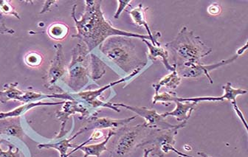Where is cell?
Masks as SVG:
<instances>
[{
    "label": "cell",
    "mask_w": 248,
    "mask_h": 157,
    "mask_svg": "<svg viewBox=\"0 0 248 157\" xmlns=\"http://www.w3.org/2000/svg\"><path fill=\"white\" fill-rule=\"evenodd\" d=\"M101 2L99 0H85L84 11L80 19H78L76 16L77 5L75 4L72 8L71 16L77 30V33L72 36V38L81 39L90 53L112 36L136 38L151 42L150 37L148 35L119 30L112 26L104 17L101 10Z\"/></svg>",
    "instance_id": "1"
},
{
    "label": "cell",
    "mask_w": 248,
    "mask_h": 157,
    "mask_svg": "<svg viewBox=\"0 0 248 157\" xmlns=\"http://www.w3.org/2000/svg\"><path fill=\"white\" fill-rule=\"evenodd\" d=\"M99 50L107 59L129 75L137 69L146 68L148 65V59H142L138 56L136 47L132 44L130 38H108L99 46Z\"/></svg>",
    "instance_id": "2"
},
{
    "label": "cell",
    "mask_w": 248,
    "mask_h": 157,
    "mask_svg": "<svg viewBox=\"0 0 248 157\" xmlns=\"http://www.w3.org/2000/svg\"><path fill=\"white\" fill-rule=\"evenodd\" d=\"M164 47L172 56L173 64L176 67L186 63L200 62L202 58L213 51L186 26L182 28L174 40L165 44Z\"/></svg>",
    "instance_id": "3"
},
{
    "label": "cell",
    "mask_w": 248,
    "mask_h": 157,
    "mask_svg": "<svg viewBox=\"0 0 248 157\" xmlns=\"http://www.w3.org/2000/svg\"><path fill=\"white\" fill-rule=\"evenodd\" d=\"M90 52L84 44H78L71 51L72 59L67 68L65 84L78 93L92 81L90 71Z\"/></svg>",
    "instance_id": "4"
},
{
    "label": "cell",
    "mask_w": 248,
    "mask_h": 157,
    "mask_svg": "<svg viewBox=\"0 0 248 157\" xmlns=\"http://www.w3.org/2000/svg\"><path fill=\"white\" fill-rule=\"evenodd\" d=\"M188 120H184L180 124L175 125L174 127L169 129L155 130L151 132L148 136V138L138 144L137 147L141 148L146 145H153V151L151 154L152 156H157L158 157H163L165 154L170 151H173L176 144L175 137L178 131L186 126Z\"/></svg>",
    "instance_id": "5"
},
{
    "label": "cell",
    "mask_w": 248,
    "mask_h": 157,
    "mask_svg": "<svg viewBox=\"0 0 248 157\" xmlns=\"http://www.w3.org/2000/svg\"><path fill=\"white\" fill-rule=\"evenodd\" d=\"M238 58H239V56L236 54L231 58L222 60L219 62L208 64V65L202 64L201 62L186 63V64L176 67V71L181 78H194L205 75L209 80L210 84H213V80L210 75V72L219 69V67L234 62Z\"/></svg>",
    "instance_id": "6"
},
{
    "label": "cell",
    "mask_w": 248,
    "mask_h": 157,
    "mask_svg": "<svg viewBox=\"0 0 248 157\" xmlns=\"http://www.w3.org/2000/svg\"><path fill=\"white\" fill-rule=\"evenodd\" d=\"M83 104L84 103L77 101L76 100H66L65 103L63 104L62 110L56 112V117L61 121V130L59 134L56 136V140L64 137L70 131H65V127L70 116L78 113L81 114V117H79L80 120H86L90 116L94 115V114L97 115L99 113V112L91 113L88 108L86 107Z\"/></svg>",
    "instance_id": "7"
},
{
    "label": "cell",
    "mask_w": 248,
    "mask_h": 157,
    "mask_svg": "<svg viewBox=\"0 0 248 157\" xmlns=\"http://www.w3.org/2000/svg\"><path fill=\"white\" fill-rule=\"evenodd\" d=\"M117 107H123L136 114L137 115L143 117L145 120V127L155 130L169 129L174 127L175 125L168 123L166 118L155 109H149L147 107H138V106H129L124 103H115Z\"/></svg>",
    "instance_id": "8"
},
{
    "label": "cell",
    "mask_w": 248,
    "mask_h": 157,
    "mask_svg": "<svg viewBox=\"0 0 248 157\" xmlns=\"http://www.w3.org/2000/svg\"><path fill=\"white\" fill-rule=\"evenodd\" d=\"M137 117H138L137 116H134V117L118 120V119L108 118V117H98V116L94 114V115L90 116V117L86 119L87 124L81 128V129L75 134L73 137L74 139L76 138L83 133L90 131V130H101L105 129V128L115 130L118 128L129 124L132 120H135Z\"/></svg>",
    "instance_id": "9"
},
{
    "label": "cell",
    "mask_w": 248,
    "mask_h": 157,
    "mask_svg": "<svg viewBox=\"0 0 248 157\" xmlns=\"http://www.w3.org/2000/svg\"><path fill=\"white\" fill-rule=\"evenodd\" d=\"M54 48L56 50L54 58L52 60L47 74L43 78L46 82L45 87L49 89H53L56 83L67 73L63 47L62 44H57L54 46Z\"/></svg>",
    "instance_id": "10"
},
{
    "label": "cell",
    "mask_w": 248,
    "mask_h": 157,
    "mask_svg": "<svg viewBox=\"0 0 248 157\" xmlns=\"http://www.w3.org/2000/svg\"><path fill=\"white\" fill-rule=\"evenodd\" d=\"M143 69L144 68L140 67V68L137 69L136 70L133 71L132 73L129 74L127 76L124 77V78L118 80V81L109 83V84L104 86L103 87L99 88V89H94V90L81 91V92H78V93L71 94V95L74 99H76V98H78V99L76 100L77 101L81 102V103L84 102V103H86L90 106V103H93V102L95 101V100H104V98H103L102 95L105 91L113 87V86L118 85V84L130 81L134 77L139 75V74L141 72Z\"/></svg>",
    "instance_id": "11"
},
{
    "label": "cell",
    "mask_w": 248,
    "mask_h": 157,
    "mask_svg": "<svg viewBox=\"0 0 248 157\" xmlns=\"http://www.w3.org/2000/svg\"><path fill=\"white\" fill-rule=\"evenodd\" d=\"M146 128L144 124L137 125L120 137L114 149L113 157H124L136 145L137 140Z\"/></svg>",
    "instance_id": "12"
},
{
    "label": "cell",
    "mask_w": 248,
    "mask_h": 157,
    "mask_svg": "<svg viewBox=\"0 0 248 157\" xmlns=\"http://www.w3.org/2000/svg\"><path fill=\"white\" fill-rule=\"evenodd\" d=\"M224 90V95L220 97H196V98H182V102H194L198 103L202 101H236V98L239 95H245L248 91L245 89H235L232 87L231 83H227L225 85L222 86Z\"/></svg>",
    "instance_id": "13"
},
{
    "label": "cell",
    "mask_w": 248,
    "mask_h": 157,
    "mask_svg": "<svg viewBox=\"0 0 248 157\" xmlns=\"http://www.w3.org/2000/svg\"><path fill=\"white\" fill-rule=\"evenodd\" d=\"M148 8H145L142 4H139L138 6L132 8L131 11H128L132 21L135 25L140 27H143L147 31L148 36L150 37L151 42L153 45L161 46L160 42H158L159 38L161 37V33L160 32H156L155 34L151 31L150 28L148 25L146 21V12Z\"/></svg>",
    "instance_id": "14"
},
{
    "label": "cell",
    "mask_w": 248,
    "mask_h": 157,
    "mask_svg": "<svg viewBox=\"0 0 248 157\" xmlns=\"http://www.w3.org/2000/svg\"><path fill=\"white\" fill-rule=\"evenodd\" d=\"M115 135V132L114 130L109 129L108 134H107L106 138L103 140L101 143L97 144H93V145H84V146H79L77 145L71 152L67 154V157H70L73 153L76 152L78 150H81L84 153V157H101L102 153L108 151L107 148V143L110 140L111 137Z\"/></svg>",
    "instance_id": "15"
},
{
    "label": "cell",
    "mask_w": 248,
    "mask_h": 157,
    "mask_svg": "<svg viewBox=\"0 0 248 157\" xmlns=\"http://www.w3.org/2000/svg\"><path fill=\"white\" fill-rule=\"evenodd\" d=\"M66 100L60 102H32V103H25L19 107L16 108L14 110L8 112H0V120H5L8 118H14L24 115L25 113L33 109V108L39 107V106H54L64 104Z\"/></svg>",
    "instance_id": "16"
},
{
    "label": "cell",
    "mask_w": 248,
    "mask_h": 157,
    "mask_svg": "<svg viewBox=\"0 0 248 157\" xmlns=\"http://www.w3.org/2000/svg\"><path fill=\"white\" fill-rule=\"evenodd\" d=\"M142 42H144L146 45L147 46L149 49V53H148V57L149 59L152 61H156L157 58H160L162 62L164 64L166 69H167L169 71L173 72L176 70V66L174 64H170L169 61V53L165 47L162 46L153 45L152 42L149 40H145L143 39Z\"/></svg>",
    "instance_id": "17"
},
{
    "label": "cell",
    "mask_w": 248,
    "mask_h": 157,
    "mask_svg": "<svg viewBox=\"0 0 248 157\" xmlns=\"http://www.w3.org/2000/svg\"><path fill=\"white\" fill-rule=\"evenodd\" d=\"M176 104V108L172 112H167L166 113L162 114L164 118L167 117H175L177 121L182 123L186 120H188L191 117V114L194 110V108L197 106V103L194 102H174Z\"/></svg>",
    "instance_id": "18"
},
{
    "label": "cell",
    "mask_w": 248,
    "mask_h": 157,
    "mask_svg": "<svg viewBox=\"0 0 248 157\" xmlns=\"http://www.w3.org/2000/svg\"><path fill=\"white\" fill-rule=\"evenodd\" d=\"M51 98H60L65 100H75L71 94L68 92H61V93H54L51 95H45L34 92H25L24 95L21 97L19 101L24 103H32V102H39L45 99H51Z\"/></svg>",
    "instance_id": "19"
},
{
    "label": "cell",
    "mask_w": 248,
    "mask_h": 157,
    "mask_svg": "<svg viewBox=\"0 0 248 157\" xmlns=\"http://www.w3.org/2000/svg\"><path fill=\"white\" fill-rule=\"evenodd\" d=\"M182 82V78L178 75L177 71L174 70L166 76L163 77L157 84H152V87L155 89V95H157L162 87H166L170 90L177 89Z\"/></svg>",
    "instance_id": "20"
},
{
    "label": "cell",
    "mask_w": 248,
    "mask_h": 157,
    "mask_svg": "<svg viewBox=\"0 0 248 157\" xmlns=\"http://www.w3.org/2000/svg\"><path fill=\"white\" fill-rule=\"evenodd\" d=\"M90 71L92 81L101 79L107 72V64L94 53H90Z\"/></svg>",
    "instance_id": "21"
},
{
    "label": "cell",
    "mask_w": 248,
    "mask_h": 157,
    "mask_svg": "<svg viewBox=\"0 0 248 157\" xmlns=\"http://www.w3.org/2000/svg\"><path fill=\"white\" fill-rule=\"evenodd\" d=\"M17 86L18 83L16 82L3 85L4 91H0V102L5 104L10 100L19 101L25 92L19 90Z\"/></svg>",
    "instance_id": "22"
},
{
    "label": "cell",
    "mask_w": 248,
    "mask_h": 157,
    "mask_svg": "<svg viewBox=\"0 0 248 157\" xmlns=\"http://www.w3.org/2000/svg\"><path fill=\"white\" fill-rule=\"evenodd\" d=\"M74 140L73 137L65 140L54 143L39 144V148H53L59 151L60 157H67V150L69 148H75L77 145L71 144V142Z\"/></svg>",
    "instance_id": "23"
},
{
    "label": "cell",
    "mask_w": 248,
    "mask_h": 157,
    "mask_svg": "<svg viewBox=\"0 0 248 157\" xmlns=\"http://www.w3.org/2000/svg\"><path fill=\"white\" fill-rule=\"evenodd\" d=\"M70 31V28L66 24L56 22L52 24L47 28V35L54 40H63L67 37Z\"/></svg>",
    "instance_id": "24"
},
{
    "label": "cell",
    "mask_w": 248,
    "mask_h": 157,
    "mask_svg": "<svg viewBox=\"0 0 248 157\" xmlns=\"http://www.w3.org/2000/svg\"><path fill=\"white\" fill-rule=\"evenodd\" d=\"M43 56L37 52H30L25 56V62L28 67H38L43 62Z\"/></svg>",
    "instance_id": "25"
},
{
    "label": "cell",
    "mask_w": 248,
    "mask_h": 157,
    "mask_svg": "<svg viewBox=\"0 0 248 157\" xmlns=\"http://www.w3.org/2000/svg\"><path fill=\"white\" fill-rule=\"evenodd\" d=\"M0 14L3 15V16H14L17 19H20L19 14L16 12L15 8H14L10 2L8 1H5V0H0Z\"/></svg>",
    "instance_id": "26"
},
{
    "label": "cell",
    "mask_w": 248,
    "mask_h": 157,
    "mask_svg": "<svg viewBox=\"0 0 248 157\" xmlns=\"http://www.w3.org/2000/svg\"><path fill=\"white\" fill-rule=\"evenodd\" d=\"M1 132L8 135L15 136L21 139L23 135V131L19 123L18 125H10L8 127H5V128H4Z\"/></svg>",
    "instance_id": "27"
},
{
    "label": "cell",
    "mask_w": 248,
    "mask_h": 157,
    "mask_svg": "<svg viewBox=\"0 0 248 157\" xmlns=\"http://www.w3.org/2000/svg\"><path fill=\"white\" fill-rule=\"evenodd\" d=\"M3 140H0V145L2 143H3ZM7 145H8V150L7 151H4L0 146V157H21V152L19 148H16V151H13V145L6 142Z\"/></svg>",
    "instance_id": "28"
},
{
    "label": "cell",
    "mask_w": 248,
    "mask_h": 157,
    "mask_svg": "<svg viewBox=\"0 0 248 157\" xmlns=\"http://www.w3.org/2000/svg\"><path fill=\"white\" fill-rule=\"evenodd\" d=\"M117 2L118 3V7L115 15H114V18H115V19H118V18L120 17V15L122 14L124 9H125L126 7L130 5L132 0H118V1H117Z\"/></svg>",
    "instance_id": "29"
},
{
    "label": "cell",
    "mask_w": 248,
    "mask_h": 157,
    "mask_svg": "<svg viewBox=\"0 0 248 157\" xmlns=\"http://www.w3.org/2000/svg\"><path fill=\"white\" fill-rule=\"evenodd\" d=\"M14 30L8 28L5 24V18L3 15L0 14V34H14Z\"/></svg>",
    "instance_id": "30"
},
{
    "label": "cell",
    "mask_w": 248,
    "mask_h": 157,
    "mask_svg": "<svg viewBox=\"0 0 248 157\" xmlns=\"http://www.w3.org/2000/svg\"><path fill=\"white\" fill-rule=\"evenodd\" d=\"M207 11L211 16H219L222 12V8H221V5L219 3L214 2L208 7Z\"/></svg>",
    "instance_id": "31"
},
{
    "label": "cell",
    "mask_w": 248,
    "mask_h": 157,
    "mask_svg": "<svg viewBox=\"0 0 248 157\" xmlns=\"http://www.w3.org/2000/svg\"><path fill=\"white\" fill-rule=\"evenodd\" d=\"M231 104H232V108L234 109L235 112H236V115L238 116L239 119H240L241 121L243 123L244 126H245V129L248 131V125H247L246 120H245V116H244L243 113H242V111L239 109V106H237V103H236V101L231 102Z\"/></svg>",
    "instance_id": "32"
},
{
    "label": "cell",
    "mask_w": 248,
    "mask_h": 157,
    "mask_svg": "<svg viewBox=\"0 0 248 157\" xmlns=\"http://www.w3.org/2000/svg\"><path fill=\"white\" fill-rule=\"evenodd\" d=\"M173 152L175 153V154H178L179 156H180V157H192V156L188 155V154H184V153L180 152V151H179L178 150L176 149V148H174V151H173ZM198 154V155L201 156L202 157H210V156H208V154H205V153L204 152H198L197 153Z\"/></svg>",
    "instance_id": "33"
},
{
    "label": "cell",
    "mask_w": 248,
    "mask_h": 157,
    "mask_svg": "<svg viewBox=\"0 0 248 157\" xmlns=\"http://www.w3.org/2000/svg\"><path fill=\"white\" fill-rule=\"evenodd\" d=\"M55 2H56V1H46L43 8H42V11H41L39 14H44V13H46V11H48L49 10H50V7L53 5Z\"/></svg>",
    "instance_id": "34"
},
{
    "label": "cell",
    "mask_w": 248,
    "mask_h": 157,
    "mask_svg": "<svg viewBox=\"0 0 248 157\" xmlns=\"http://www.w3.org/2000/svg\"><path fill=\"white\" fill-rule=\"evenodd\" d=\"M247 48H248V42H246V44H245L243 47H241L240 49H239V50L236 51V55H237L239 57L242 56V55L246 51Z\"/></svg>",
    "instance_id": "35"
},
{
    "label": "cell",
    "mask_w": 248,
    "mask_h": 157,
    "mask_svg": "<svg viewBox=\"0 0 248 157\" xmlns=\"http://www.w3.org/2000/svg\"><path fill=\"white\" fill-rule=\"evenodd\" d=\"M153 151V148L150 149H144V154H143V157H150L149 154Z\"/></svg>",
    "instance_id": "36"
},
{
    "label": "cell",
    "mask_w": 248,
    "mask_h": 157,
    "mask_svg": "<svg viewBox=\"0 0 248 157\" xmlns=\"http://www.w3.org/2000/svg\"></svg>",
    "instance_id": "37"
}]
</instances>
